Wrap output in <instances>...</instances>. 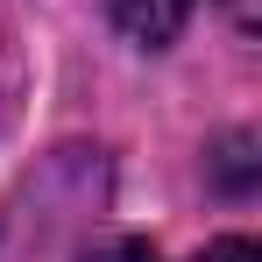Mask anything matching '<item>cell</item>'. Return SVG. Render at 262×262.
I'll list each match as a JSON object with an SVG mask.
<instances>
[{
    "label": "cell",
    "instance_id": "6da1fadb",
    "mask_svg": "<svg viewBox=\"0 0 262 262\" xmlns=\"http://www.w3.org/2000/svg\"><path fill=\"white\" fill-rule=\"evenodd\" d=\"M106 14H114V29L142 50H163L191 21V0H106Z\"/></svg>",
    "mask_w": 262,
    "mask_h": 262
},
{
    "label": "cell",
    "instance_id": "7a4b0ae2",
    "mask_svg": "<svg viewBox=\"0 0 262 262\" xmlns=\"http://www.w3.org/2000/svg\"><path fill=\"white\" fill-rule=\"evenodd\" d=\"M78 262H156V248H149V241H135V234H128V241H99V248H85Z\"/></svg>",
    "mask_w": 262,
    "mask_h": 262
},
{
    "label": "cell",
    "instance_id": "3957f363",
    "mask_svg": "<svg viewBox=\"0 0 262 262\" xmlns=\"http://www.w3.org/2000/svg\"><path fill=\"white\" fill-rule=\"evenodd\" d=\"M191 262H262L255 241H241V234H227V241H213L206 255H191Z\"/></svg>",
    "mask_w": 262,
    "mask_h": 262
}]
</instances>
